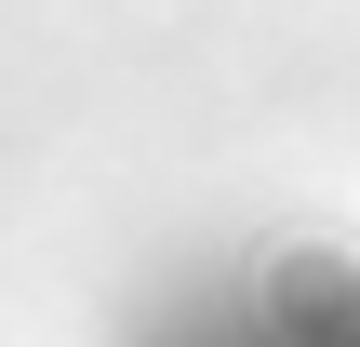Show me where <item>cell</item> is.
Returning <instances> with one entry per match:
<instances>
[{
	"instance_id": "6da1fadb",
	"label": "cell",
	"mask_w": 360,
	"mask_h": 347,
	"mask_svg": "<svg viewBox=\"0 0 360 347\" xmlns=\"http://www.w3.org/2000/svg\"><path fill=\"white\" fill-rule=\"evenodd\" d=\"M187 347H360V281H267V294H240V308H200V334Z\"/></svg>"
}]
</instances>
